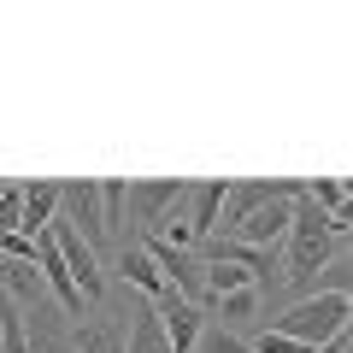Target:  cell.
<instances>
[{
  "label": "cell",
  "instance_id": "cell-7",
  "mask_svg": "<svg viewBox=\"0 0 353 353\" xmlns=\"http://www.w3.org/2000/svg\"><path fill=\"white\" fill-rule=\"evenodd\" d=\"M153 312H159V330H165V347L171 353H194V341H201V306L176 301V294H165V301H153Z\"/></svg>",
  "mask_w": 353,
  "mask_h": 353
},
{
  "label": "cell",
  "instance_id": "cell-18",
  "mask_svg": "<svg viewBox=\"0 0 353 353\" xmlns=\"http://www.w3.org/2000/svg\"><path fill=\"white\" fill-rule=\"evenodd\" d=\"M194 353H248L230 330H201V341H194Z\"/></svg>",
  "mask_w": 353,
  "mask_h": 353
},
{
  "label": "cell",
  "instance_id": "cell-10",
  "mask_svg": "<svg viewBox=\"0 0 353 353\" xmlns=\"http://www.w3.org/2000/svg\"><path fill=\"white\" fill-rule=\"evenodd\" d=\"M118 265H124V283H136L148 301H165V294H171V289H165V277L153 271V259H148L141 241H124V259H118Z\"/></svg>",
  "mask_w": 353,
  "mask_h": 353
},
{
  "label": "cell",
  "instance_id": "cell-8",
  "mask_svg": "<svg viewBox=\"0 0 353 353\" xmlns=\"http://www.w3.org/2000/svg\"><path fill=\"white\" fill-rule=\"evenodd\" d=\"M224 201H230V183L224 176H212V183H194L189 201H183V218H189L194 236H212L218 218H224Z\"/></svg>",
  "mask_w": 353,
  "mask_h": 353
},
{
  "label": "cell",
  "instance_id": "cell-9",
  "mask_svg": "<svg viewBox=\"0 0 353 353\" xmlns=\"http://www.w3.org/2000/svg\"><path fill=\"white\" fill-rule=\"evenodd\" d=\"M53 218H59V183H24V218H18V236L36 241Z\"/></svg>",
  "mask_w": 353,
  "mask_h": 353
},
{
  "label": "cell",
  "instance_id": "cell-2",
  "mask_svg": "<svg viewBox=\"0 0 353 353\" xmlns=\"http://www.w3.org/2000/svg\"><path fill=\"white\" fill-rule=\"evenodd\" d=\"M347 312H353L347 294H306V301H294L271 330H277V336L306 341V347H324V341L347 336Z\"/></svg>",
  "mask_w": 353,
  "mask_h": 353
},
{
  "label": "cell",
  "instance_id": "cell-16",
  "mask_svg": "<svg viewBox=\"0 0 353 353\" xmlns=\"http://www.w3.org/2000/svg\"><path fill=\"white\" fill-rule=\"evenodd\" d=\"M101 218H106V236L124 224V183H101Z\"/></svg>",
  "mask_w": 353,
  "mask_h": 353
},
{
  "label": "cell",
  "instance_id": "cell-13",
  "mask_svg": "<svg viewBox=\"0 0 353 353\" xmlns=\"http://www.w3.org/2000/svg\"><path fill=\"white\" fill-rule=\"evenodd\" d=\"M71 347L77 353H124V336H118L112 324H88V330H77Z\"/></svg>",
  "mask_w": 353,
  "mask_h": 353
},
{
  "label": "cell",
  "instance_id": "cell-3",
  "mask_svg": "<svg viewBox=\"0 0 353 353\" xmlns=\"http://www.w3.org/2000/svg\"><path fill=\"white\" fill-rule=\"evenodd\" d=\"M294 194H301V183H283L271 201H259L248 218H241L230 236L241 241V248H253V253H277L283 248V236H289V212H294Z\"/></svg>",
  "mask_w": 353,
  "mask_h": 353
},
{
  "label": "cell",
  "instance_id": "cell-11",
  "mask_svg": "<svg viewBox=\"0 0 353 353\" xmlns=\"http://www.w3.org/2000/svg\"><path fill=\"white\" fill-rule=\"evenodd\" d=\"M277 189H283V183H230V201H224V230H236L241 218L253 212V206H259V201H271Z\"/></svg>",
  "mask_w": 353,
  "mask_h": 353
},
{
  "label": "cell",
  "instance_id": "cell-4",
  "mask_svg": "<svg viewBox=\"0 0 353 353\" xmlns=\"http://www.w3.org/2000/svg\"><path fill=\"white\" fill-rule=\"evenodd\" d=\"M48 241L59 248V259H65V271H71L77 294H83V301H101V294H106L101 253H94L83 236H77V224H71V218H53V224H48Z\"/></svg>",
  "mask_w": 353,
  "mask_h": 353
},
{
  "label": "cell",
  "instance_id": "cell-17",
  "mask_svg": "<svg viewBox=\"0 0 353 353\" xmlns=\"http://www.w3.org/2000/svg\"><path fill=\"white\" fill-rule=\"evenodd\" d=\"M248 353H318V347H306V341H294V336H277V330H265Z\"/></svg>",
  "mask_w": 353,
  "mask_h": 353
},
{
  "label": "cell",
  "instance_id": "cell-15",
  "mask_svg": "<svg viewBox=\"0 0 353 353\" xmlns=\"http://www.w3.org/2000/svg\"><path fill=\"white\" fill-rule=\"evenodd\" d=\"M259 301H265V294L259 289H236V294H218V312H224V318H253V312H259Z\"/></svg>",
  "mask_w": 353,
  "mask_h": 353
},
{
  "label": "cell",
  "instance_id": "cell-1",
  "mask_svg": "<svg viewBox=\"0 0 353 353\" xmlns=\"http://www.w3.org/2000/svg\"><path fill=\"white\" fill-rule=\"evenodd\" d=\"M283 241H289V271H283V277H294L301 289H312V277L336 259V241H341V236H336V224H330V218L318 212L306 194H294L289 236H283Z\"/></svg>",
  "mask_w": 353,
  "mask_h": 353
},
{
  "label": "cell",
  "instance_id": "cell-14",
  "mask_svg": "<svg viewBox=\"0 0 353 353\" xmlns=\"http://www.w3.org/2000/svg\"><path fill=\"white\" fill-rule=\"evenodd\" d=\"M18 218H24V189L0 183V236H18Z\"/></svg>",
  "mask_w": 353,
  "mask_h": 353
},
{
  "label": "cell",
  "instance_id": "cell-12",
  "mask_svg": "<svg viewBox=\"0 0 353 353\" xmlns=\"http://www.w3.org/2000/svg\"><path fill=\"white\" fill-rule=\"evenodd\" d=\"M124 353H171V347H165V330H159V312H153V306H148V312H136Z\"/></svg>",
  "mask_w": 353,
  "mask_h": 353
},
{
  "label": "cell",
  "instance_id": "cell-5",
  "mask_svg": "<svg viewBox=\"0 0 353 353\" xmlns=\"http://www.w3.org/2000/svg\"><path fill=\"white\" fill-rule=\"evenodd\" d=\"M59 218H71L77 236L101 253L106 248V218H101V183H59Z\"/></svg>",
  "mask_w": 353,
  "mask_h": 353
},
{
  "label": "cell",
  "instance_id": "cell-6",
  "mask_svg": "<svg viewBox=\"0 0 353 353\" xmlns=\"http://www.w3.org/2000/svg\"><path fill=\"white\" fill-rule=\"evenodd\" d=\"M183 194H189V183H183V176H165V183H124V206H130L148 230L159 224L171 206H183Z\"/></svg>",
  "mask_w": 353,
  "mask_h": 353
}]
</instances>
